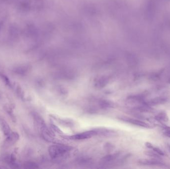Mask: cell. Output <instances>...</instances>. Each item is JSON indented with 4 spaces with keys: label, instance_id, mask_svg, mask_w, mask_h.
Instances as JSON below:
<instances>
[{
    "label": "cell",
    "instance_id": "6da1fadb",
    "mask_svg": "<svg viewBox=\"0 0 170 169\" xmlns=\"http://www.w3.org/2000/svg\"><path fill=\"white\" fill-rule=\"evenodd\" d=\"M71 150V147L64 145H56L51 146L49 148V153L51 157L57 159L63 157Z\"/></svg>",
    "mask_w": 170,
    "mask_h": 169
},
{
    "label": "cell",
    "instance_id": "7a4b0ae2",
    "mask_svg": "<svg viewBox=\"0 0 170 169\" xmlns=\"http://www.w3.org/2000/svg\"><path fill=\"white\" fill-rule=\"evenodd\" d=\"M99 132V131H97V130H90V131H85L83 133L71 136V137H69V138L70 139H72V140H77V141L84 140V139L91 138V137L97 134V133Z\"/></svg>",
    "mask_w": 170,
    "mask_h": 169
},
{
    "label": "cell",
    "instance_id": "3957f363",
    "mask_svg": "<svg viewBox=\"0 0 170 169\" xmlns=\"http://www.w3.org/2000/svg\"><path fill=\"white\" fill-rule=\"evenodd\" d=\"M124 121H126V122H129L132 125H135L137 126H141L144 128H150L151 126L149 124L143 121L140 120L132 119V118H125Z\"/></svg>",
    "mask_w": 170,
    "mask_h": 169
},
{
    "label": "cell",
    "instance_id": "277c9868",
    "mask_svg": "<svg viewBox=\"0 0 170 169\" xmlns=\"http://www.w3.org/2000/svg\"><path fill=\"white\" fill-rule=\"evenodd\" d=\"M155 118L160 122H167L168 121V117L167 115L165 113H161L158 114L157 116L155 117Z\"/></svg>",
    "mask_w": 170,
    "mask_h": 169
},
{
    "label": "cell",
    "instance_id": "5b68a950",
    "mask_svg": "<svg viewBox=\"0 0 170 169\" xmlns=\"http://www.w3.org/2000/svg\"><path fill=\"white\" fill-rule=\"evenodd\" d=\"M145 145L146 146L148 147V148L152 149L153 151L156 152L157 153L159 154L160 156H164V153L163 151H162L160 148H159L158 147H155L153 145H152V144H151L150 143L147 142V143H146Z\"/></svg>",
    "mask_w": 170,
    "mask_h": 169
},
{
    "label": "cell",
    "instance_id": "8992f818",
    "mask_svg": "<svg viewBox=\"0 0 170 169\" xmlns=\"http://www.w3.org/2000/svg\"><path fill=\"white\" fill-rule=\"evenodd\" d=\"M18 139H19V135L18 133L14 132L10 133V134L8 135V138H7L8 141L12 143H14L15 142L18 141Z\"/></svg>",
    "mask_w": 170,
    "mask_h": 169
},
{
    "label": "cell",
    "instance_id": "52a82bcc",
    "mask_svg": "<svg viewBox=\"0 0 170 169\" xmlns=\"http://www.w3.org/2000/svg\"><path fill=\"white\" fill-rule=\"evenodd\" d=\"M1 125L4 134L5 135L8 136L10 133V129L9 126L5 121L2 122Z\"/></svg>",
    "mask_w": 170,
    "mask_h": 169
},
{
    "label": "cell",
    "instance_id": "ba28073f",
    "mask_svg": "<svg viewBox=\"0 0 170 169\" xmlns=\"http://www.w3.org/2000/svg\"><path fill=\"white\" fill-rule=\"evenodd\" d=\"M141 164L148 165H162V163L155 160H142L140 161Z\"/></svg>",
    "mask_w": 170,
    "mask_h": 169
},
{
    "label": "cell",
    "instance_id": "9c48e42d",
    "mask_svg": "<svg viewBox=\"0 0 170 169\" xmlns=\"http://www.w3.org/2000/svg\"><path fill=\"white\" fill-rule=\"evenodd\" d=\"M25 168H38V166L37 164L33 162L27 163L25 164Z\"/></svg>",
    "mask_w": 170,
    "mask_h": 169
},
{
    "label": "cell",
    "instance_id": "30bf717a",
    "mask_svg": "<svg viewBox=\"0 0 170 169\" xmlns=\"http://www.w3.org/2000/svg\"><path fill=\"white\" fill-rule=\"evenodd\" d=\"M2 77L3 78V80H4V81L6 83V85H8V86H10L11 85H10V81L9 80V78L7 77L6 76H4V75H2Z\"/></svg>",
    "mask_w": 170,
    "mask_h": 169
},
{
    "label": "cell",
    "instance_id": "8fae6325",
    "mask_svg": "<svg viewBox=\"0 0 170 169\" xmlns=\"http://www.w3.org/2000/svg\"><path fill=\"white\" fill-rule=\"evenodd\" d=\"M164 133L167 137H170V128L169 127H165L164 129Z\"/></svg>",
    "mask_w": 170,
    "mask_h": 169
},
{
    "label": "cell",
    "instance_id": "7c38bea8",
    "mask_svg": "<svg viewBox=\"0 0 170 169\" xmlns=\"http://www.w3.org/2000/svg\"><path fill=\"white\" fill-rule=\"evenodd\" d=\"M1 28V24H0V28Z\"/></svg>",
    "mask_w": 170,
    "mask_h": 169
}]
</instances>
